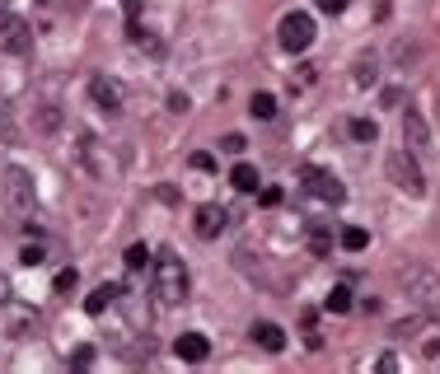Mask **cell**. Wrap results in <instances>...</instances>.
I'll list each match as a JSON object with an SVG mask.
<instances>
[{"mask_svg": "<svg viewBox=\"0 0 440 374\" xmlns=\"http://www.w3.org/2000/svg\"><path fill=\"white\" fill-rule=\"evenodd\" d=\"M403 145L412 150L417 159L431 155V131H426V117H422L417 108H407V113H403Z\"/></svg>", "mask_w": 440, "mask_h": 374, "instance_id": "obj_7", "label": "cell"}, {"mask_svg": "<svg viewBox=\"0 0 440 374\" xmlns=\"http://www.w3.org/2000/svg\"><path fill=\"white\" fill-rule=\"evenodd\" d=\"M249 337L258 341L262 351H272V356H281V351H286V332L277 328V323H253V328H249Z\"/></svg>", "mask_w": 440, "mask_h": 374, "instance_id": "obj_12", "label": "cell"}, {"mask_svg": "<svg viewBox=\"0 0 440 374\" xmlns=\"http://www.w3.org/2000/svg\"><path fill=\"white\" fill-rule=\"evenodd\" d=\"M375 79H380V75H375V57H361V61H356V89H370Z\"/></svg>", "mask_w": 440, "mask_h": 374, "instance_id": "obj_20", "label": "cell"}, {"mask_svg": "<svg viewBox=\"0 0 440 374\" xmlns=\"http://www.w3.org/2000/svg\"><path fill=\"white\" fill-rule=\"evenodd\" d=\"M122 262H127V272H146V267H150V248H146V243H132Z\"/></svg>", "mask_w": 440, "mask_h": 374, "instance_id": "obj_18", "label": "cell"}, {"mask_svg": "<svg viewBox=\"0 0 440 374\" xmlns=\"http://www.w3.org/2000/svg\"><path fill=\"white\" fill-rule=\"evenodd\" d=\"M155 295H159V304H183V295H188V267L178 262V253H159Z\"/></svg>", "mask_w": 440, "mask_h": 374, "instance_id": "obj_2", "label": "cell"}, {"mask_svg": "<svg viewBox=\"0 0 440 374\" xmlns=\"http://www.w3.org/2000/svg\"><path fill=\"white\" fill-rule=\"evenodd\" d=\"M300 182H305L309 192L318 197V202H328V206H342L347 202V192H342V182H338V173H328V169H318V164H309L305 173H300Z\"/></svg>", "mask_w": 440, "mask_h": 374, "instance_id": "obj_6", "label": "cell"}, {"mask_svg": "<svg viewBox=\"0 0 440 374\" xmlns=\"http://www.w3.org/2000/svg\"><path fill=\"white\" fill-rule=\"evenodd\" d=\"M384 173H389V182H394L403 197H422L426 192V178H422V159L412 155V150H389L384 155Z\"/></svg>", "mask_w": 440, "mask_h": 374, "instance_id": "obj_1", "label": "cell"}, {"mask_svg": "<svg viewBox=\"0 0 440 374\" xmlns=\"http://www.w3.org/2000/svg\"><path fill=\"white\" fill-rule=\"evenodd\" d=\"M225 225H230V211H225V206L206 202L202 211H197V238H220V234H225Z\"/></svg>", "mask_w": 440, "mask_h": 374, "instance_id": "obj_9", "label": "cell"}, {"mask_svg": "<svg viewBox=\"0 0 440 374\" xmlns=\"http://www.w3.org/2000/svg\"><path fill=\"white\" fill-rule=\"evenodd\" d=\"M314 5H318L323 14H342V10H347V0H314Z\"/></svg>", "mask_w": 440, "mask_h": 374, "instance_id": "obj_26", "label": "cell"}, {"mask_svg": "<svg viewBox=\"0 0 440 374\" xmlns=\"http://www.w3.org/2000/svg\"><path fill=\"white\" fill-rule=\"evenodd\" d=\"M0 52H10V57H28L33 52V28L14 10H0Z\"/></svg>", "mask_w": 440, "mask_h": 374, "instance_id": "obj_4", "label": "cell"}, {"mask_svg": "<svg viewBox=\"0 0 440 374\" xmlns=\"http://www.w3.org/2000/svg\"><path fill=\"white\" fill-rule=\"evenodd\" d=\"M258 202H262V206H281V187H262Z\"/></svg>", "mask_w": 440, "mask_h": 374, "instance_id": "obj_25", "label": "cell"}, {"mask_svg": "<svg viewBox=\"0 0 440 374\" xmlns=\"http://www.w3.org/2000/svg\"><path fill=\"white\" fill-rule=\"evenodd\" d=\"M117 295H122V285H94V290H90V299H85V314H94V318H99L103 309H113V304H117Z\"/></svg>", "mask_w": 440, "mask_h": 374, "instance_id": "obj_13", "label": "cell"}, {"mask_svg": "<svg viewBox=\"0 0 440 374\" xmlns=\"http://www.w3.org/2000/svg\"><path fill=\"white\" fill-rule=\"evenodd\" d=\"M173 356H178V361H188V365H202L206 356H211V341H206L202 332H183V337L173 341Z\"/></svg>", "mask_w": 440, "mask_h": 374, "instance_id": "obj_11", "label": "cell"}, {"mask_svg": "<svg viewBox=\"0 0 440 374\" xmlns=\"http://www.w3.org/2000/svg\"><path fill=\"white\" fill-rule=\"evenodd\" d=\"M220 150H225V155H244V136H239V131H230V136L220 141Z\"/></svg>", "mask_w": 440, "mask_h": 374, "instance_id": "obj_23", "label": "cell"}, {"mask_svg": "<svg viewBox=\"0 0 440 374\" xmlns=\"http://www.w3.org/2000/svg\"><path fill=\"white\" fill-rule=\"evenodd\" d=\"M249 113L258 117V122H272V117H277V99H272V94H253V99H249Z\"/></svg>", "mask_w": 440, "mask_h": 374, "instance_id": "obj_16", "label": "cell"}, {"mask_svg": "<svg viewBox=\"0 0 440 374\" xmlns=\"http://www.w3.org/2000/svg\"><path fill=\"white\" fill-rule=\"evenodd\" d=\"M75 285H80V272H75V267H66V272H57V281H52V290H57V295H70Z\"/></svg>", "mask_w": 440, "mask_h": 374, "instance_id": "obj_21", "label": "cell"}, {"mask_svg": "<svg viewBox=\"0 0 440 374\" xmlns=\"http://www.w3.org/2000/svg\"><path fill=\"white\" fill-rule=\"evenodd\" d=\"M90 99L99 103V108H103V113H108V117H117V113H122V89H117L113 79L94 75V79H90Z\"/></svg>", "mask_w": 440, "mask_h": 374, "instance_id": "obj_10", "label": "cell"}, {"mask_svg": "<svg viewBox=\"0 0 440 374\" xmlns=\"http://www.w3.org/2000/svg\"><path fill=\"white\" fill-rule=\"evenodd\" d=\"M338 243H342L347 253H361L365 243H370V229H361V225H347V229H342V238H338Z\"/></svg>", "mask_w": 440, "mask_h": 374, "instance_id": "obj_15", "label": "cell"}, {"mask_svg": "<svg viewBox=\"0 0 440 374\" xmlns=\"http://www.w3.org/2000/svg\"><path fill=\"white\" fill-rule=\"evenodd\" d=\"M351 136L356 141H380V122H375V117H356V122H351Z\"/></svg>", "mask_w": 440, "mask_h": 374, "instance_id": "obj_19", "label": "cell"}, {"mask_svg": "<svg viewBox=\"0 0 440 374\" xmlns=\"http://www.w3.org/2000/svg\"><path fill=\"white\" fill-rule=\"evenodd\" d=\"M230 187H235V192H258V169L239 159L235 169H230Z\"/></svg>", "mask_w": 440, "mask_h": 374, "instance_id": "obj_14", "label": "cell"}, {"mask_svg": "<svg viewBox=\"0 0 440 374\" xmlns=\"http://www.w3.org/2000/svg\"><path fill=\"white\" fill-rule=\"evenodd\" d=\"M277 38H281L286 52H305V47L314 43V19H309L305 10H291L281 19V28H277Z\"/></svg>", "mask_w": 440, "mask_h": 374, "instance_id": "obj_5", "label": "cell"}, {"mask_svg": "<svg viewBox=\"0 0 440 374\" xmlns=\"http://www.w3.org/2000/svg\"><path fill=\"white\" fill-rule=\"evenodd\" d=\"M47 5H52V10H61V5H75V0H47Z\"/></svg>", "mask_w": 440, "mask_h": 374, "instance_id": "obj_29", "label": "cell"}, {"mask_svg": "<svg viewBox=\"0 0 440 374\" xmlns=\"http://www.w3.org/2000/svg\"><path fill=\"white\" fill-rule=\"evenodd\" d=\"M192 169H202V173H211V169H215V155H206V150H202V155H192Z\"/></svg>", "mask_w": 440, "mask_h": 374, "instance_id": "obj_24", "label": "cell"}, {"mask_svg": "<svg viewBox=\"0 0 440 374\" xmlns=\"http://www.w3.org/2000/svg\"><path fill=\"white\" fill-rule=\"evenodd\" d=\"M75 365H94V346H80V351H75Z\"/></svg>", "mask_w": 440, "mask_h": 374, "instance_id": "obj_28", "label": "cell"}, {"mask_svg": "<svg viewBox=\"0 0 440 374\" xmlns=\"http://www.w3.org/2000/svg\"><path fill=\"white\" fill-rule=\"evenodd\" d=\"M5 192H10V206L14 211H28L33 206V178H28V169H5Z\"/></svg>", "mask_w": 440, "mask_h": 374, "instance_id": "obj_8", "label": "cell"}, {"mask_svg": "<svg viewBox=\"0 0 440 374\" xmlns=\"http://www.w3.org/2000/svg\"><path fill=\"white\" fill-rule=\"evenodd\" d=\"M323 309H328V314H347V309H351V290H347V285H333L328 299H323Z\"/></svg>", "mask_w": 440, "mask_h": 374, "instance_id": "obj_17", "label": "cell"}, {"mask_svg": "<svg viewBox=\"0 0 440 374\" xmlns=\"http://www.w3.org/2000/svg\"><path fill=\"white\" fill-rule=\"evenodd\" d=\"M309 248H314V258H328V253H333V238L314 225V229H309Z\"/></svg>", "mask_w": 440, "mask_h": 374, "instance_id": "obj_22", "label": "cell"}, {"mask_svg": "<svg viewBox=\"0 0 440 374\" xmlns=\"http://www.w3.org/2000/svg\"><path fill=\"white\" fill-rule=\"evenodd\" d=\"M398 285H403L407 299H417L422 309H431V314L440 309V276L431 272V267H422V262H407L403 272H398Z\"/></svg>", "mask_w": 440, "mask_h": 374, "instance_id": "obj_3", "label": "cell"}, {"mask_svg": "<svg viewBox=\"0 0 440 374\" xmlns=\"http://www.w3.org/2000/svg\"><path fill=\"white\" fill-rule=\"evenodd\" d=\"M19 262H23V267H38V262H43V248H23Z\"/></svg>", "mask_w": 440, "mask_h": 374, "instance_id": "obj_27", "label": "cell"}]
</instances>
